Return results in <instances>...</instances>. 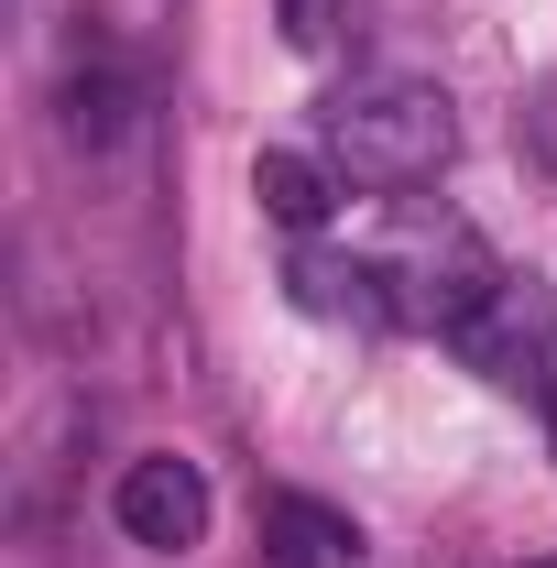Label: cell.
<instances>
[{
  "mask_svg": "<svg viewBox=\"0 0 557 568\" xmlns=\"http://www.w3.org/2000/svg\"><path fill=\"white\" fill-rule=\"evenodd\" d=\"M317 153L340 164V186L405 197V186H426L459 153V110H448L437 77H350L340 99L317 110Z\"/></svg>",
  "mask_w": 557,
  "mask_h": 568,
  "instance_id": "obj_1",
  "label": "cell"
},
{
  "mask_svg": "<svg viewBox=\"0 0 557 568\" xmlns=\"http://www.w3.org/2000/svg\"><path fill=\"white\" fill-rule=\"evenodd\" d=\"M448 351L492 394H557V284L536 263H492V284L448 317Z\"/></svg>",
  "mask_w": 557,
  "mask_h": 568,
  "instance_id": "obj_2",
  "label": "cell"
},
{
  "mask_svg": "<svg viewBox=\"0 0 557 568\" xmlns=\"http://www.w3.org/2000/svg\"><path fill=\"white\" fill-rule=\"evenodd\" d=\"M110 525H121L132 547H153V558H186V547L209 536V470L175 459V448L121 459V481H110Z\"/></svg>",
  "mask_w": 557,
  "mask_h": 568,
  "instance_id": "obj_3",
  "label": "cell"
},
{
  "mask_svg": "<svg viewBox=\"0 0 557 568\" xmlns=\"http://www.w3.org/2000/svg\"><path fill=\"white\" fill-rule=\"evenodd\" d=\"M284 295H295L306 317H328V328H394V317H405V295H394V274H383V252H340V241H295Z\"/></svg>",
  "mask_w": 557,
  "mask_h": 568,
  "instance_id": "obj_4",
  "label": "cell"
},
{
  "mask_svg": "<svg viewBox=\"0 0 557 568\" xmlns=\"http://www.w3.org/2000/svg\"><path fill=\"white\" fill-rule=\"evenodd\" d=\"M263 558L274 568H350L361 558V525L317 493H263Z\"/></svg>",
  "mask_w": 557,
  "mask_h": 568,
  "instance_id": "obj_5",
  "label": "cell"
},
{
  "mask_svg": "<svg viewBox=\"0 0 557 568\" xmlns=\"http://www.w3.org/2000/svg\"><path fill=\"white\" fill-rule=\"evenodd\" d=\"M252 197H263V219H274V230L317 241V219L340 209L350 186H340V164H328V153H263V164H252Z\"/></svg>",
  "mask_w": 557,
  "mask_h": 568,
  "instance_id": "obj_6",
  "label": "cell"
},
{
  "mask_svg": "<svg viewBox=\"0 0 557 568\" xmlns=\"http://www.w3.org/2000/svg\"><path fill=\"white\" fill-rule=\"evenodd\" d=\"M274 11H284V44H295V55H340V44L372 33L383 0H274Z\"/></svg>",
  "mask_w": 557,
  "mask_h": 568,
  "instance_id": "obj_7",
  "label": "cell"
},
{
  "mask_svg": "<svg viewBox=\"0 0 557 568\" xmlns=\"http://www.w3.org/2000/svg\"><path fill=\"white\" fill-rule=\"evenodd\" d=\"M67 99H77V110H67L77 132H88V142H110V132H121V99H132V88H121V67H110V55H77Z\"/></svg>",
  "mask_w": 557,
  "mask_h": 568,
  "instance_id": "obj_8",
  "label": "cell"
},
{
  "mask_svg": "<svg viewBox=\"0 0 557 568\" xmlns=\"http://www.w3.org/2000/svg\"><path fill=\"white\" fill-rule=\"evenodd\" d=\"M525 132H536V153H547V164H557V88H547V99H536V110H525Z\"/></svg>",
  "mask_w": 557,
  "mask_h": 568,
  "instance_id": "obj_9",
  "label": "cell"
},
{
  "mask_svg": "<svg viewBox=\"0 0 557 568\" xmlns=\"http://www.w3.org/2000/svg\"><path fill=\"white\" fill-rule=\"evenodd\" d=\"M547 448H557V394H547Z\"/></svg>",
  "mask_w": 557,
  "mask_h": 568,
  "instance_id": "obj_10",
  "label": "cell"
},
{
  "mask_svg": "<svg viewBox=\"0 0 557 568\" xmlns=\"http://www.w3.org/2000/svg\"><path fill=\"white\" fill-rule=\"evenodd\" d=\"M525 568H557V558H525Z\"/></svg>",
  "mask_w": 557,
  "mask_h": 568,
  "instance_id": "obj_11",
  "label": "cell"
}]
</instances>
